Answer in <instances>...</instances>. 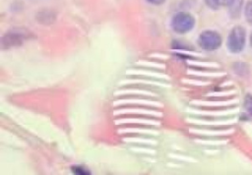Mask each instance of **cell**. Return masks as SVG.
<instances>
[{"label": "cell", "instance_id": "cell-1", "mask_svg": "<svg viewBox=\"0 0 252 175\" xmlns=\"http://www.w3.org/2000/svg\"><path fill=\"white\" fill-rule=\"evenodd\" d=\"M246 42V32L240 26L234 27L227 36V48L231 53H239L243 50Z\"/></svg>", "mask_w": 252, "mask_h": 175}, {"label": "cell", "instance_id": "cell-2", "mask_svg": "<svg viewBox=\"0 0 252 175\" xmlns=\"http://www.w3.org/2000/svg\"><path fill=\"white\" fill-rule=\"evenodd\" d=\"M195 26L194 17L186 12L176 13L171 19V28L177 33H186Z\"/></svg>", "mask_w": 252, "mask_h": 175}, {"label": "cell", "instance_id": "cell-3", "mask_svg": "<svg viewBox=\"0 0 252 175\" xmlns=\"http://www.w3.org/2000/svg\"><path fill=\"white\" fill-rule=\"evenodd\" d=\"M198 42L203 49L207 51H213L218 49L221 45L222 39L219 32L208 29L200 33Z\"/></svg>", "mask_w": 252, "mask_h": 175}, {"label": "cell", "instance_id": "cell-4", "mask_svg": "<svg viewBox=\"0 0 252 175\" xmlns=\"http://www.w3.org/2000/svg\"><path fill=\"white\" fill-rule=\"evenodd\" d=\"M243 0H233L227 7L229 14L232 18H237L240 15L241 12V6H242Z\"/></svg>", "mask_w": 252, "mask_h": 175}, {"label": "cell", "instance_id": "cell-5", "mask_svg": "<svg viewBox=\"0 0 252 175\" xmlns=\"http://www.w3.org/2000/svg\"><path fill=\"white\" fill-rule=\"evenodd\" d=\"M243 106H244V109H245L246 113H247L250 117H252V94L247 93V94L244 96Z\"/></svg>", "mask_w": 252, "mask_h": 175}, {"label": "cell", "instance_id": "cell-6", "mask_svg": "<svg viewBox=\"0 0 252 175\" xmlns=\"http://www.w3.org/2000/svg\"><path fill=\"white\" fill-rule=\"evenodd\" d=\"M205 4L213 9V10H218L221 6H224V0H204Z\"/></svg>", "mask_w": 252, "mask_h": 175}, {"label": "cell", "instance_id": "cell-7", "mask_svg": "<svg viewBox=\"0 0 252 175\" xmlns=\"http://www.w3.org/2000/svg\"><path fill=\"white\" fill-rule=\"evenodd\" d=\"M244 14H245V19L246 21L252 25V0L248 1L246 6H245V10H244Z\"/></svg>", "mask_w": 252, "mask_h": 175}, {"label": "cell", "instance_id": "cell-8", "mask_svg": "<svg viewBox=\"0 0 252 175\" xmlns=\"http://www.w3.org/2000/svg\"><path fill=\"white\" fill-rule=\"evenodd\" d=\"M72 170H73V172H74L75 174H83V175H86V174H89V173H90L87 169H85V168H83V167H81V166H74V167H72Z\"/></svg>", "mask_w": 252, "mask_h": 175}, {"label": "cell", "instance_id": "cell-9", "mask_svg": "<svg viewBox=\"0 0 252 175\" xmlns=\"http://www.w3.org/2000/svg\"><path fill=\"white\" fill-rule=\"evenodd\" d=\"M148 2H150V3H152V4H154V5H160V4H162L165 0H147Z\"/></svg>", "mask_w": 252, "mask_h": 175}, {"label": "cell", "instance_id": "cell-10", "mask_svg": "<svg viewBox=\"0 0 252 175\" xmlns=\"http://www.w3.org/2000/svg\"><path fill=\"white\" fill-rule=\"evenodd\" d=\"M233 0H224V6H228Z\"/></svg>", "mask_w": 252, "mask_h": 175}, {"label": "cell", "instance_id": "cell-11", "mask_svg": "<svg viewBox=\"0 0 252 175\" xmlns=\"http://www.w3.org/2000/svg\"><path fill=\"white\" fill-rule=\"evenodd\" d=\"M250 45L252 46V32H251V34H250Z\"/></svg>", "mask_w": 252, "mask_h": 175}]
</instances>
